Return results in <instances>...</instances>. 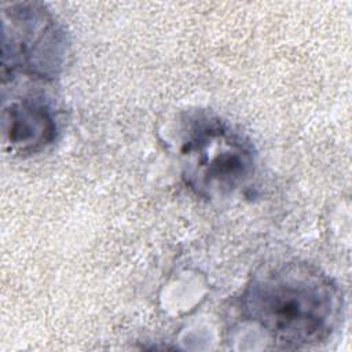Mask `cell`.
I'll list each match as a JSON object with an SVG mask.
<instances>
[{
  "label": "cell",
  "instance_id": "cell-1",
  "mask_svg": "<svg viewBox=\"0 0 352 352\" xmlns=\"http://www.w3.org/2000/svg\"><path fill=\"white\" fill-rule=\"evenodd\" d=\"M241 305L248 320L286 349L327 341L342 318V297L334 280L318 267L297 261L254 275Z\"/></svg>",
  "mask_w": 352,
  "mask_h": 352
},
{
  "label": "cell",
  "instance_id": "cell-2",
  "mask_svg": "<svg viewBox=\"0 0 352 352\" xmlns=\"http://www.w3.org/2000/svg\"><path fill=\"white\" fill-rule=\"evenodd\" d=\"M180 158L187 186L204 198H224L254 173L252 143L227 121L206 111L187 117Z\"/></svg>",
  "mask_w": 352,
  "mask_h": 352
},
{
  "label": "cell",
  "instance_id": "cell-3",
  "mask_svg": "<svg viewBox=\"0 0 352 352\" xmlns=\"http://www.w3.org/2000/svg\"><path fill=\"white\" fill-rule=\"evenodd\" d=\"M3 81L22 74L51 80L62 69L67 52L66 34L55 16L38 3L1 6Z\"/></svg>",
  "mask_w": 352,
  "mask_h": 352
},
{
  "label": "cell",
  "instance_id": "cell-4",
  "mask_svg": "<svg viewBox=\"0 0 352 352\" xmlns=\"http://www.w3.org/2000/svg\"><path fill=\"white\" fill-rule=\"evenodd\" d=\"M56 131L54 111L44 96L25 94L3 100V144L11 153L19 155L38 153L54 142Z\"/></svg>",
  "mask_w": 352,
  "mask_h": 352
}]
</instances>
